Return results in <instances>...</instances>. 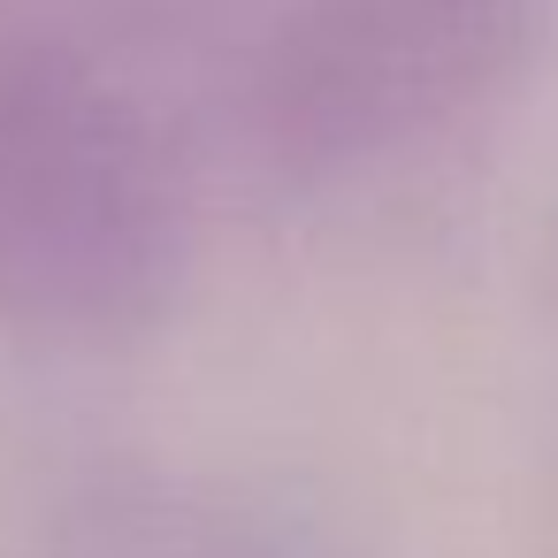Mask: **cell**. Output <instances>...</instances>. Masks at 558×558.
Segmentation results:
<instances>
[{
  "label": "cell",
  "instance_id": "6da1fadb",
  "mask_svg": "<svg viewBox=\"0 0 558 558\" xmlns=\"http://www.w3.org/2000/svg\"><path fill=\"white\" fill-rule=\"evenodd\" d=\"M184 276L161 138L70 62L0 54V329L123 337Z\"/></svg>",
  "mask_w": 558,
  "mask_h": 558
},
{
  "label": "cell",
  "instance_id": "7a4b0ae2",
  "mask_svg": "<svg viewBox=\"0 0 558 558\" xmlns=\"http://www.w3.org/2000/svg\"><path fill=\"white\" fill-rule=\"evenodd\" d=\"M543 0H291L253 54V131L291 169H367L474 116Z\"/></svg>",
  "mask_w": 558,
  "mask_h": 558
}]
</instances>
